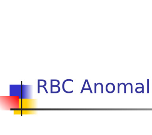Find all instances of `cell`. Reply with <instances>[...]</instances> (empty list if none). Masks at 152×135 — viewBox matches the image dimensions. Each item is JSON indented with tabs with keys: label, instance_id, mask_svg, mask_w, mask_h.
I'll return each instance as SVG.
<instances>
[{
	"label": "cell",
	"instance_id": "cell-1",
	"mask_svg": "<svg viewBox=\"0 0 152 135\" xmlns=\"http://www.w3.org/2000/svg\"><path fill=\"white\" fill-rule=\"evenodd\" d=\"M139 84H140V85H142V93H144V86H143V85H142V83H138L136 84V85H139Z\"/></svg>",
	"mask_w": 152,
	"mask_h": 135
},
{
	"label": "cell",
	"instance_id": "cell-2",
	"mask_svg": "<svg viewBox=\"0 0 152 135\" xmlns=\"http://www.w3.org/2000/svg\"><path fill=\"white\" fill-rule=\"evenodd\" d=\"M148 92H147V93H149V87H148Z\"/></svg>",
	"mask_w": 152,
	"mask_h": 135
},
{
	"label": "cell",
	"instance_id": "cell-3",
	"mask_svg": "<svg viewBox=\"0 0 152 135\" xmlns=\"http://www.w3.org/2000/svg\"><path fill=\"white\" fill-rule=\"evenodd\" d=\"M119 86L120 84H118V93H119Z\"/></svg>",
	"mask_w": 152,
	"mask_h": 135
}]
</instances>
